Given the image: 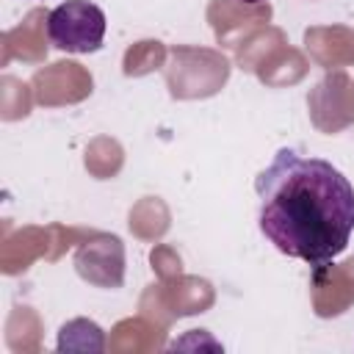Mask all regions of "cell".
<instances>
[{
  "label": "cell",
  "instance_id": "obj_1",
  "mask_svg": "<svg viewBox=\"0 0 354 354\" xmlns=\"http://www.w3.org/2000/svg\"><path fill=\"white\" fill-rule=\"evenodd\" d=\"M260 232L288 257L329 266L354 232V188L324 158L279 149L257 174Z\"/></svg>",
  "mask_w": 354,
  "mask_h": 354
},
{
  "label": "cell",
  "instance_id": "obj_2",
  "mask_svg": "<svg viewBox=\"0 0 354 354\" xmlns=\"http://www.w3.org/2000/svg\"><path fill=\"white\" fill-rule=\"evenodd\" d=\"M47 39L64 53H94L102 47L105 14L88 0H66L47 14Z\"/></svg>",
  "mask_w": 354,
  "mask_h": 354
},
{
  "label": "cell",
  "instance_id": "obj_3",
  "mask_svg": "<svg viewBox=\"0 0 354 354\" xmlns=\"http://www.w3.org/2000/svg\"><path fill=\"white\" fill-rule=\"evenodd\" d=\"M241 3H260V0H241Z\"/></svg>",
  "mask_w": 354,
  "mask_h": 354
}]
</instances>
